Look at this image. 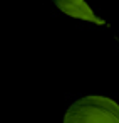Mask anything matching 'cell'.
I'll use <instances>...</instances> for the list:
<instances>
[{
  "label": "cell",
  "mask_w": 119,
  "mask_h": 123,
  "mask_svg": "<svg viewBox=\"0 0 119 123\" xmlns=\"http://www.w3.org/2000/svg\"><path fill=\"white\" fill-rule=\"evenodd\" d=\"M54 2L57 4V7H59L62 12H65V14L72 15V17L84 19V20H92V22H96V24H102V20L97 19V17L92 14V10L86 5L84 0H54Z\"/></svg>",
  "instance_id": "obj_2"
},
{
  "label": "cell",
  "mask_w": 119,
  "mask_h": 123,
  "mask_svg": "<svg viewBox=\"0 0 119 123\" xmlns=\"http://www.w3.org/2000/svg\"><path fill=\"white\" fill-rule=\"evenodd\" d=\"M64 123H119V106L101 96H87L74 103Z\"/></svg>",
  "instance_id": "obj_1"
}]
</instances>
